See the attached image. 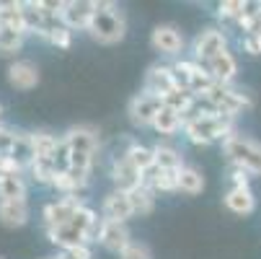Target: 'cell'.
Wrapping results in <instances>:
<instances>
[{"instance_id": "cell-32", "label": "cell", "mask_w": 261, "mask_h": 259, "mask_svg": "<svg viewBox=\"0 0 261 259\" xmlns=\"http://www.w3.org/2000/svg\"><path fill=\"white\" fill-rule=\"evenodd\" d=\"M246 16V0H222L217 3V18L220 21H241Z\"/></svg>"}, {"instance_id": "cell-30", "label": "cell", "mask_w": 261, "mask_h": 259, "mask_svg": "<svg viewBox=\"0 0 261 259\" xmlns=\"http://www.w3.org/2000/svg\"><path fill=\"white\" fill-rule=\"evenodd\" d=\"M0 200H8V202H23V200H26V181H23V174L0 179Z\"/></svg>"}, {"instance_id": "cell-6", "label": "cell", "mask_w": 261, "mask_h": 259, "mask_svg": "<svg viewBox=\"0 0 261 259\" xmlns=\"http://www.w3.org/2000/svg\"><path fill=\"white\" fill-rule=\"evenodd\" d=\"M204 99L215 106L217 114H225V117H233V120H236L241 112H246V109L253 106V99H251L246 91L233 88V86H220V83H215V86L204 93Z\"/></svg>"}, {"instance_id": "cell-4", "label": "cell", "mask_w": 261, "mask_h": 259, "mask_svg": "<svg viewBox=\"0 0 261 259\" xmlns=\"http://www.w3.org/2000/svg\"><path fill=\"white\" fill-rule=\"evenodd\" d=\"M236 132V120L225 114H210L199 117L184 127V135L192 145H212V143H225Z\"/></svg>"}, {"instance_id": "cell-27", "label": "cell", "mask_w": 261, "mask_h": 259, "mask_svg": "<svg viewBox=\"0 0 261 259\" xmlns=\"http://www.w3.org/2000/svg\"><path fill=\"white\" fill-rule=\"evenodd\" d=\"M31 140H34V153H36V158H52V161H55L62 137H57V135H52V132H47V130H36V132H31Z\"/></svg>"}, {"instance_id": "cell-24", "label": "cell", "mask_w": 261, "mask_h": 259, "mask_svg": "<svg viewBox=\"0 0 261 259\" xmlns=\"http://www.w3.org/2000/svg\"><path fill=\"white\" fill-rule=\"evenodd\" d=\"M153 130H155L158 135H166V137L176 135L178 130H184L181 112H176V109H171V106L163 104V109L158 112V117H155V122H153Z\"/></svg>"}, {"instance_id": "cell-9", "label": "cell", "mask_w": 261, "mask_h": 259, "mask_svg": "<svg viewBox=\"0 0 261 259\" xmlns=\"http://www.w3.org/2000/svg\"><path fill=\"white\" fill-rule=\"evenodd\" d=\"M225 50H228L225 31L210 26V29H202L194 36V42H192V60L199 62V65H207L212 57H217L220 52H225Z\"/></svg>"}, {"instance_id": "cell-8", "label": "cell", "mask_w": 261, "mask_h": 259, "mask_svg": "<svg viewBox=\"0 0 261 259\" xmlns=\"http://www.w3.org/2000/svg\"><path fill=\"white\" fill-rule=\"evenodd\" d=\"M86 207L83 197L78 195H62L52 202H47L42 207V218H44V228H57V226H65L75 218L81 210Z\"/></svg>"}, {"instance_id": "cell-15", "label": "cell", "mask_w": 261, "mask_h": 259, "mask_svg": "<svg viewBox=\"0 0 261 259\" xmlns=\"http://www.w3.org/2000/svg\"><path fill=\"white\" fill-rule=\"evenodd\" d=\"M109 174H111V181L117 184V190H122V192H132L135 187H140V184H142V174L129 163V158L124 153L114 156Z\"/></svg>"}, {"instance_id": "cell-19", "label": "cell", "mask_w": 261, "mask_h": 259, "mask_svg": "<svg viewBox=\"0 0 261 259\" xmlns=\"http://www.w3.org/2000/svg\"><path fill=\"white\" fill-rule=\"evenodd\" d=\"M88 179H91V171H81V169H72L70 166V169L57 171L52 187L57 192H62V195H78L81 197V192L88 187Z\"/></svg>"}, {"instance_id": "cell-2", "label": "cell", "mask_w": 261, "mask_h": 259, "mask_svg": "<svg viewBox=\"0 0 261 259\" xmlns=\"http://www.w3.org/2000/svg\"><path fill=\"white\" fill-rule=\"evenodd\" d=\"M62 143L70 151V166L81 169V171H91L93 169V158L98 153V130L91 125H78L70 127L62 135Z\"/></svg>"}, {"instance_id": "cell-7", "label": "cell", "mask_w": 261, "mask_h": 259, "mask_svg": "<svg viewBox=\"0 0 261 259\" xmlns=\"http://www.w3.org/2000/svg\"><path fill=\"white\" fill-rule=\"evenodd\" d=\"M171 67H173L176 86L184 88V91H189V93H194V96H204L215 86V81H212V76L207 73V67L199 65V62H194V60H178Z\"/></svg>"}, {"instance_id": "cell-37", "label": "cell", "mask_w": 261, "mask_h": 259, "mask_svg": "<svg viewBox=\"0 0 261 259\" xmlns=\"http://www.w3.org/2000/svg\"><path fill=\"white\" fill-rule=\"evenodd\" d=\"M13 143H16V132L0 125V158L11 156V151H13Z\"/></svg>"}, {"instance_id": "cell-17", "label": "cell", "mask_w": 261, "mask_h": 259, "mask_svg": "<svg viewBox=\"0 0 261 259\" xmlns=\"http://www.w3.org/2000/svg\"><path fill=\"white\" fill-rule=\"evenodd\" d=\"M42 81L39 76V67H36L31 60H16L8 65V83L18 91H31L36 88Z\"/></svg>"}, {"instance_id": "cell-18", "label": "cell", "mask_w": 261, "mask_h": 259, "mask_svg": "<svg viewBox=\"0 0 261 259\" xmlns=\"http://www.w3.org/2000/svg\"><path fill=\"white\" fill-rule=\"evenodd\" d=\"M204 67L212 76V81L220 83V86H230L236 81V76H238V60L233 57L230 50H225V52H220L217 57H212Z\"/></svg>"}, {"instance_id": "cell-16", "label": "cell", "mask_w": 261, "mask_h": 259, "mask_svg": "<svg viewBox=\"0 0 261 259\" xmlns=\"http://www.w3.org/2000/svg\"><path fill=\"white\" fill-rule=\"evenodd\" d=\"M101 215L103 220H117V223H127V220L135 215L132 210V202H129V195L122 192V190H114L109 192L101 202Z\"/></svg>"}, {"instance_id": "cell-21", "label": "cell", "mask_w": 261, "mask_h": 259, "mask_svg": "<svg viewBox=\"0 0 261 259\" xmlns=\"http://www.w3.org/2000/svg\"><path fill=\"white\" fill-rule=\"evenodd\" d=\"M124 156H127L129 163L142 174V179L150 174V171H155V151H153V148L140 145V143H129L127 151H124Z\"/></svg>"}, {"instance_id": "cell-25", "label": "cell", "mask_w": 261, "mask_h": 259, "mask_svg": "<svg viewBox=\"0 0 261 259\" xmlns=\"http://www.w3.org/2000/svg\"><path fill=\"white\" fill-rule=\"evenodd\" d=\"M26 31L21 29H13V26H3L0 23V55L3 57H11V55H18L23 42H26Z\"/></svg>"}, {"instance_id": "cell-33", "label": "cell", "mask_w": 261, "mask_h": 259, "mask_svg": "<svg viewBox=\"0 0 261 259\" xmlns=\"http://www.w3.org/2000/svg\"><path fill=\"white\" fill-rule=\"evenodd\" d=\"M197 96L194 93H189V91H184V88H176V91H171L166 99H163V104L166 106H171V109H176V112H186V109L192 106V101H194Z\"/></svg>"}, {"instance_id": "cell-26", "label": "cell", "mask_w": 261, "mask_h": 259, "mask_svg": "<svg viewBox=\"0 0 261 259\" xmlns=\"http://www.w3.org/2000/svg\"><path fill=\"white\" fill-rule=\"evenodd\" d=\"M127 195H129V202H132L135 215H150L155 210V190L147 187V184H140V187H135Z\"/></svg>"}, {"instance_id": "cell-23", "label": "cell", "mask_w": 261, "mask_h": 259, "mask_svg": "<svg viewBox=\"0 0 261 259\" xmlns=\"http://www.w3.org/2000/svg\"><path fill=\"white\" fill-rule=\"evenodd\" d=\"M11 158L23 169L29 171V166L36 161V153H34V140H31V132H16V143H13V151H11Z\"/></svg>"}, {"instance_id": "cell-20", "label": "cell", "mask_w": 261, "mask_h": 259, "mask_svg": "<svg viewBox=\"0 0 261 259\" xmlns=\"http://www.w3.org/2000/svg\"><path fill=\"white\" fill-rule=\"evenodd\" d=\"M222 202L236 215H251L256 210V195L251 192V187H230L222 195Z\"/></svg>"}, {"instance_id": "cell-41", "label": "cell", "mask_w": 261, "mask_h": 259, "mask_svg": "<svg viewBox=\"0 0 261 259\" xmlns=\"http://www.w3.org/2000/svg\"><path fill=\"white\" fill-rule=\"evenodd\" d=\"M0 259H3V256H0Z\"/></svg>"}, {"instance_id": "cell-31", "label": "cell", "mask_w": 261, "mask_h": 259, "mask_svg": "<svg viewBox=\"0 0 261 259\" xmlns=\"http://www.w3.org/2000/svg\"><path fill=\"white\" fill-rule=\"evenodd\" d=\"M57 163L52 158H36L31 166H29V174L34 176V181H39V184H49L52 187V181L57 176Z\"/></svg>"}, {"instance_id": "cell-11", "label": "cell", "mask_w": 261, "mask_h": 259, "mask_svg": "<svg viewBox=\"0 0 261 259\" xmlns=\"http://www.w3.org/2000/svg\"><path fill=\"white\" fill-rule=\"evenodd\" d=\"M96 8H98L96 0H67V3L62 6L60 21H62L70 31H75V29L88 31L91 18L96 16Z\"/></svg>"}, {"instance_id": "cell-14", "label": "cell", "mask_w": 261, "mask_h": 259, "mask_svg": "<svg viewBox=\"0 0 261 259\" xmlns=\"http://www.w3.org/2000/svg\"><path fill=\"white\" fill-rule=\"evenodd\" d=\"M98 244H101L106 251L122 254V251L132 244V236H129L127 223H117V220H103V223H101V233H98Z\"/></svg>"}, {"instance_id": "cell-40", "label": "cell", "mask_w": 261, "mask_h": 259, "mask_svg": "<svg viewBox=\"0 0 261 259\" xmlns=\"http://www.w3.org/2000/svg\"><path fill=\"white\" fill-rule=\"evenodd\" d=\"M44 259H57V256H44Z\"/></svg>"}, {"instance_id": "cell-39", "label": "cell", "mask_w": 261, "mask_h": 259, "mask_svg": "<svg viewBox=\"0 0 261 259\" xmlns=\"http://www.w3.org/2000/svg\"><path fill=\"white\" fill-rule=\"evenodd\" d=\"M241 47H243V52H248V55H261V36H246V39L241 42Z\"/></svg>"}, {"instance_id": "cell-22", "label": "cell", "mask_w": 261, "mask_h": 259, "mask_svg": "<svg viewBox=\"0 0 261 259\" xmlns=\"http://www.w3.org/2000/svg\"><path fill=\"white\" fill-rule=\"evenodd\" d=\"M0 223L6 228H21L29 223V202H8L0 200Z\"/></svg>"}, {"instance_id": "cell-1", "label": "cell", "mask_w": 261, "mask_h": 259, "mask_svg": "<svg viewBox=\"0 0 261 259\" xmlns=\"http://www.w3.org/2000/svg\"><path fill=\"white\" fill-rule=\"evenodd\" d=\"M101 223L103 218H98L88 205L70 220L65 226H57V228H44L47 231V239L60 246V249H70V246H83V244H91V241H98V233H101Z\"/></svg>"}, {"instance_id": "cell-35", "label": "cell", "mask_w": 261, "mask_h": 259, "mask_svg": "<svg viewBox=\"0 0 261 259\" xmlns=\"http://www.w3.org/2000/svg\"><path fill=\"white\" fill-rule=\"evenodd\" d=\"M119 259H153V251H150V246H147V244L132 241V244L119 254Z\"/></svg>"}, {"instance_id": "cell-5", "label": "cell", "mask_w": 261, "mask_h": 259, "mask_svg": "<svg viewBox=\"0 0 261 259\" xmlns=\"http://www.w3.org/2000/svg\"><path fill=\"white\" fill-rule=\"evenodd\" d=\"M222 153H225L230 166H241L251 176H261V143L233 132L225 143H222Z\"/></svg>"}, {"instance_id": "cell-12", "label": "cell", "mask_w": 261, "mask_h": 259, "mask_svg": "<svg viewBox=\"0 0 261 259\" xmlns=\"http://www.w3.org/2000/svg\"><path fill=\"white\" fill-rule=\"evenodd\" d=\"M176 88H178V86H176L173 67H171V65H161V62H155V65L147 67V73H145V88H142V91L166 99V96H168L171 91H176Z\"/></svg>"}, {"instance_id": "cell-29", "label": "cell", "mask_w": 261, "mask_h": 259, "mask_svg": "<svg viewBox=\"0 0 261 259\" xmlns=\"http://www.w3.org/2000/svg\"><path fill=\"white\" fill-rule=\"evenodd\" d=\"M204 190V174L197 166H184L178 171V192L184 195H199Z\"/></svg>"}, {"instance_id": "cell-34", "label": "cell", "mask_w": 261, "mask_h": 259, "mask_svg": "<svg viewBox=\"0 0 261 259\" xmlns=\"http://www.w3.org/2000/svg\"><path fill=\"white\" fill-rule=\"evenodd\" d=\"M47 42H49V44H55V47H60V50H67V47H70V42H72V31H70L65 23H60V26H55V29L49 31Z\"/></svg>"}, {"instance_id": "cell-36", "label": "cell", "mask_w": 261, "mask_h": 259, "mask_svg": "<svg viewBox=\"0 0 261 259\" xmlns=\"http://www.w3.org/2000/svg\"><path fill=\"white\" fill-rule=\"evenodd\" d=\"M57 259H93V251L88 244L83 246H70V249H60Z\"/></svg>"}, {"instance_id": "cell-3", "label": "cell", "mask_w": 261, "mask_h": 259, "mask_svg": "<svg viewBox=\"0 0 261 259\" xmlns=\"http://www.w3.org/2000/svg\"><path fill=\"white\" fill-rule=\"evenodd\" d=\"M88 34L98 44H106V47L119 44L127 34V21H124V13L119 11V6L117 3H98L96 16L91 18Z\"/></svg>"}, {"instance_id": "cell-13", "label": "cell", "mask_w": 261, "mask_h": 259, "mask_svg": "<svg viewBox=\"0 0 261 259\" xmlns=\"http://www.w3.org/2000/svg\"><path fill=\"white\" fill-rule=\"evenodd\" d=\"M150 47L161 55H178L184 50V34L173 23H161L150 31Z\"/></svg>"}, {"instance_id": "cell-10", "label": "cell", "mask_w": 261, "mask_h": 259, "mask_svg": "<svg viewBox=\"0 0 261 259\" xmlns=\"http://www.w3.org/2000/svg\"><path fill=\"white\" fill-rule=\"evenodd\" d=\"M161 109H163V99L161 96H153V93L142 91V93L129 99L127 114H129V122L135 127H153V122H155Z\"/></svg>"}, {"instance_id": "cell-28", "label": "cell", "mask_w": 261, "mask_h": 259, "mask_svg": "<svg viewBox=\"0 0 261 259\" xmlns=\"http://www.w3.org/2000/svg\"><path fill=\"white\" fill-rule=\"evenodd\" d=\"M153 151H155V169L161 171H181L186 166L181 151H176L173 145H155Z\"/></svg>"}, {"instance_id": "cell-38", "label": "cell", "mask_w": 261, "mask_h": 259, "mask_svg": "<svg viewBox=\"0 0 261 259\" xmlns=\"http://www.w3.org/2000/svg\"><path fill=\"white\" fill-rule=\"evenodd\" d=\"M228 179H230V187H251V174L243 171L241 166H230L228 169Z\"/></svg>"}]
</instances>
